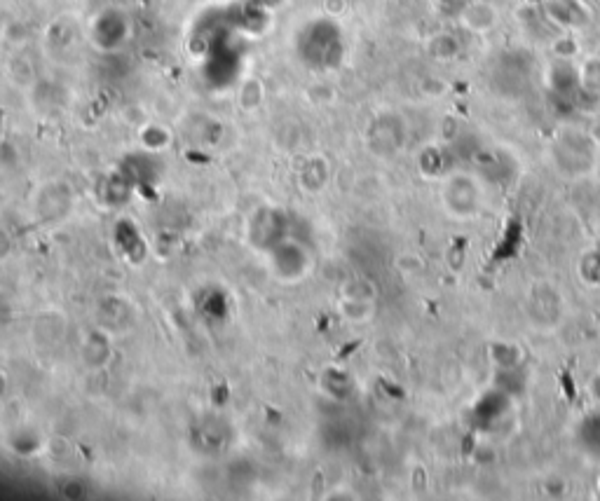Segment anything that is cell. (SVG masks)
<instances>
[{
    "label": "cell",
    "mask_w": 600,
    "mask_h": 501,
    "mask_svg": "<svg viewBox=\"0 0 600 501\" xmlns=\"http://www.w3.org/2000/svg\"><path fill=\"white\" fill-rule=\"evenodd\" d=\"M479 185L469 176H453L443 188V202L455 216H472L479 209Z\"/></svg>",
    "instance_id": "obj_1"
}]
</instances>
